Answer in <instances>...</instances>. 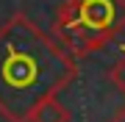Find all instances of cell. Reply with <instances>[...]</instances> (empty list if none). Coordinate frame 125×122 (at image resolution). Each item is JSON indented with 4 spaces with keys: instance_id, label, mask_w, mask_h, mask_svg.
Segmentation results:
<instances>
[{
    "instance_id": "cell-3",
    "label": "cell",
    "mask_w": 125,
    "mask_h": 122,
    "mask_svg": "<svg viewBox=\"0 0 125 122\" xmlns=\"http://www.w3.org/2000/svg\"><path fill=\"white\" fill-rule=\"evenodd\" d=\"M70 119H72L70 108L58 103V97L45 100V103L31 114V122H70Z\"/></svg>"
},
{
    "instance_id": "cell-2",
    "label": "cell",
    "mask_w": 125,
    "mask_h": 122,
    "mask_svg": "<svg viewBox=\"0 0 125 122\" xmlns=\"http://www.w3.org/2000/svg\"><path fill=\"white\" fill-rule=\"evenodd\" d=\"M125 31V0H64L53 17V36L72 58L106 47Z\"/></svg>"
},
{
    "instance_id": "cell-5",
    "label": "cell",
    "mask_w": 125,
    "mask_h": 122,
    "mask_svg": "<svg viewBox=\"0 0 125 122\" xmlns=\"http://www.w3.org/2000/svg\"><path fill=\"white\" fill-rule=\"evenodd\" d=\"M108 122H125V105H122V108H117V111H114V117L108 119Z\"/></svg>"
},
{
    "instance_id": "cell-4",
    "label": "cell",
    "mask_w": 125,
    "mask_h": 122,
    "mask_svg": "<svg viewBox=\"0 0 125 122\" xmlns=\"http://www.w3.org/2000/svg\"><path fill=\"white\" fill-rule=\"evenodd\" d=\"M108 81H111L117 89H120L122 94H125V53L120 56V61H117L111 69H108Z\"/></svg>"
},
{
    "instance_id": "cell-1",
    "label": "cell",
    "mask_w": 125,
    "mask_h": 122,
    "mask_svg": "<svg viewBox=\"0 0 125 122\" xmlns=\"http://www.w3.org/2000/svg\"><path fill=\"white\" fill-rule=\"evenodd\" d=\"M75 78L78 58L28 14L17 11L0 22V114L9 122H31V114Z\"/></svg>"
}]
</instances>
